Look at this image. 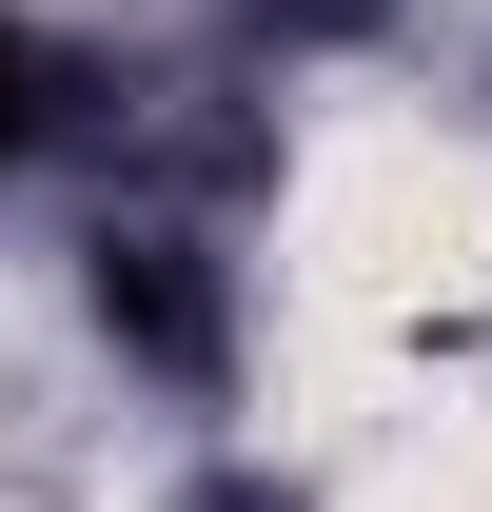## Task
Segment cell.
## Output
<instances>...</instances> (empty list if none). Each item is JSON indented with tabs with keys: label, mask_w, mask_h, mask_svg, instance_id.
<instances>
[{
	"label": "cell",
	"mask_w": 492,
	"mask_h": 512,
	"mask_svg": "<svg viewBox=\"0 0 492 512\" xmlns=\"http://www.w3.org/2000/svg\"><path fill=\"white\" fill-rule=\"evenodd\" d=\"M99 335L158 355V375H217V276H197V237H99Z\"/></svg>",
	"instance_id": "cell-1"
},
{
	"label": "cell",
	"mask_w": 492,
	"mask_h": 512,
	"mask_svg": "<svg viewBox=\"0 0 492 512\" xmlns=\"http://www.w3.org/2000/svg\"><path fill=\"white\" fill-rule=\"evenodd\" d=\"M40 138H60V60H40V40H20V20H0V178H20V158H40Z\"/></svg>",
	"instance_id": "cell-2"
},
{
	"label": "cell",
	"mask_w": 492,
	"mask_h": 512,
	"mask_svg": "<svg viewBox=\"0 0 492 512\" xmlns=\"http://www.w3.org/2000/svg\"><path fill=\"white\" fill-rule=\"evenodd\" d=\"M197 512H296V493H276V473H217V493H197Z\"/></svg>",
	"instance_id": "cell-3"
}]
</instances>
